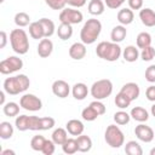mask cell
I'll use <instances>...</instances> for the list:
<instances>
[{"label": "cell", "instance_id": "7", "mask_svg": "<svg viewBox=\"0 0 155 155\" xmlns=\"http://www.w3.org/2000/svg\"><path fill=\"white\" fill-rule=\"evenodd\" d=\"M56 121L53 117H39V116H29V121H28V128L30 131H46V130H51L54 126Z\"/></svg>", "mask_w": 155, "mask_h": 155}, {"label": "cell", "instance_id": "44", "mask_svg": "<svg viewBox=\"0 0 155 155\" xmlns=\"http://www.w3.org/2000/svg\"><path fill=\"white\" fill-rule=\"evenodd\" d=\"M145 80L148 82H155V64H151L145 70Z\"/></svg>", "mask_w": 155, "mask_h": 155}, {"label": "cell", "instance_id": "36", "mask_svg": "<svg viewBox=\"0 0 155 155\" xmlns=\"http://www.w3.org/2000/svg\"><path fill=\"white\" fill-rule=\"evenodd\" d=\"M45 142H46V138L44 136H40V134H36L31 138L30 140V147L33 150L35 151H41L44 145H45Z\"/></svg>", "mask_w": 155, "mask_h": 155}, {"label": "cell", "instance_id": "42", "mask_svg": "<svg viewBox=\"0 0 155 155\" xmlns=\"http://www.w3.org/2000/svg\"><path fill=\"white\" fill-rule=\"evenodd\" d=\"M54 150H56V143L52 139H46L45 145H44L41 153L45 154V155H52L54 153Z\"/></svg>", "mask_w": 155, "mask_h": 155}, {"label": "cell", "instance_id": "53", "mask_svg": "<svg viewBox=\"0 0 155 155\" xmlns=\"http://www.w3.org/2000/svg\"><path fill=\"white\" fill-rule=\"evenodd\" d=\"M150 155H155V148H153V149L150 150Z\"/></svg>", "mask_w": 155, "mask_h": 155}, {"label": "cell", "instance_id": "12", "mask_svg": "<svg viewBox=\"0 0 155 155\" xmlns=\"http://www.w3.org/2000/svg\"><path fill=\"white\" fill-rule=\"evenodd\" d=\"M52 92L58 98H67L70 93V86L64 80H56L52 84Z\"/></svg>", "mask_w": 155, "mask_h": 155}, {"label": "cell", "instance_id": "43", "mask_svg": "<svg viewBox=\"0 0 155 155\" xmlns=\"http://www.w3.org/2000/svg\"><path fill=\"white\" fill-rule=\"evenodd\" d=\"M90 105L97 111V114L101 116V115H103L104 113H105V105L101 102V101H98V99H96V101H93V102H91L90 103Z\"/></svg>", "mask_w": 155, "mask_h": 155}, {"label": "cell", "instance_id": "14", "mask_svg": "<svg viewBox=\"0 0 155 155\" xmlns=\"http://www.w3.org/2000/svg\"><path fill=\"white\" fill-rule=\"evenodd\" d=\"M52 51H53V42L48 38L41 39L38 45V54L41 58H47L48 56H51Z\"/></svg>", "mask_w": 155, "mask_h": 155}, {"label": "cell", "instance_id": "4", "mask_svg": "<svg viewBox=\"0 0 155 155\" xmlns=\"http://www.w3.org/2000/svg\"><path fill=\"white\" fill-rule=\"evenodd\" d=\"M10 42L12 50L18 54H25L29 50L28 35L23 29H13L10 33Z\"/></svg>", "mask_w": 155, "mask_h": 155}, {"label": "cell", "instance_id": "15", "mask_svg": "<svg viewBox=\"0 0 155 155\" xmlns=\"http://www.w3.org/2000/svg\"><path fill=\"white\" fill-rule=\"evenodd\" d=\"M120 92H122L124 94H126V96L133 102V101H136V99L139 97L140 90H139V86H138L136 82H127V84H125V85L121 87Z\"/></svg>", "mask_w": 155, "mask_h": 155}, {"label": "cell", "instance_id": "18", "mask_svg": "<svg viewBox=\"0 0 155 155\" xmlns=\"http://www.w3.org/2000/svg\"><path fill=\"white\" fill-rule=\"evenodd\" d=\"M71 93H73V97L78 101H82L87 97L88 94V88H87V85L84 84V82H76L73 88H71Z\"/></svg>", "mask_w": 155, "mask_h": 155}, {"label": "cell", "instance_id": "33", "mask_svg": "<svg viewBox=\"0 0 155 155\" xmlns=\"http://www.w3.org/2000/svg\"><path fill=\"white\" fill-rule=\"evenodd\" d=\"M12 136H13V126L7 121L0 122V137L2 139H10Z\"/></svg>", "mask_w": 155, "mask_h": 155}, {"label": "cell", "instance_id": "47", "mask_svg": "<svg viewBox=\"0 0 155 155\" xmlns=\"http://www.w3.org/2000/svg\"><path fill=\"white\" fill-rule=\"evenodd\" d=\"M131 10H140L143 7V0H127Z\"/></svg>", "mask_w": 155, "mask_h": 155}, {"label": "cell", "instance_id": "30", "mask_svg": "<svg viewBox=\"0 0 155 155\" xmlns=\"http://www.w3.org/2000/svg\"><path fill=\"white\" fill-rule=\"evenodd\" d=\"M125 153L128 154V155H142L143 154V149H142V147L139 145L138 142L130 140L125 145Z\"/></svg>", "mask_w": 155, "mask_h": 155}, {"label": "cell", "instance_id": "28", "mask_svg": "<svg viewBox=\"0 0 155 155\" xmlns=\"http://www.w3.org/2000/svg\"><path fill=\"white\" fill-rule=\"evenodd\" d=\"M39 22H40L41 25H42L45 38H50V36H52V35L54 34V31H56V27H54V23H53L51 19L44 17V18L39 19Z\"/></svg>", "mask_w": 155, "mask_h": 155}, {"label": "cell", "instance_id": "45", "mask_svg": "<svg viewBox=\"0 0 155 155\" xmlns=\"http://www.w3.org/2000/svg\"><path fill=\"white\" fill-rule=\"evenodd\" d=\"M124 2H125V0H104V4L107 5V7L113 8V10L119 8Z\"/></svg>", "mask_w": 155, "mask_h": 155}, {"label": "cell", "instance_id": "2", "mask_svg": "<svg viewBox=\"0 0 155 155\" xmlns=\"http://www.w3.org/2000/svg\"><path fill=\"white\" fill-rule=\"evenodd\" d=\"M101 31H102V23L98 19H96V18L87 19L80 31L81 42H84L85 45L93 44L98 39Z\"/></svg>", "mask_w": 155, "mask_h": 155}, {"label": "cell", "instance_id": "48", "mask_svg": "<svg viewBox=\"0 0 155 155\" xmlns=\"http://www.w3.org/2000/svg\"><path fill=\"white\" fill-rule=\"evenodd\" d=\"M87 0H65L67 5L71 6V7H82L86 4Z\"/></svg>", "mask_w": 155, "mask_h": 155}, {"label": "cell", "instance_id": "32", "mask_svg": "<svg viewBox=\"0 0 155 155\" xmlns=\"http://www.w3.org/2000/svg\"><path fill=\"white\" fill-rule=\"evenodd\" d=\"M2 111L6 116H17L18 113H19V105L15 102H8V103H5L2 105Z\"/></svg>", "mask_w": 155, "mask_h": 155}, {"label": "cell", "instance_id": "31", "mask_svg": "<svg viewBox=\"0 0 155 155\" xmlns=\"http://www.w3.org/2000/svg\"><path fill=\"white\" fill-rule=\"evenodd\" d=\"M151 45V35L147 31H142L137 36V47L138 48H145Z\"/></svg>", "mask_w": 155, "mask_h": 155}, {"label": "cell", "instance_id": "1", "mask_svg": "<svg viewBox=\"0 0 155 155\" xmlns=\"http://www.w3.org/2000/svg\"><path fill=\"white\" fill-rule=\"evenodd\" d=\"M29 86H30V80L24 74L10 76L4 81V91L12 96H16L27 91Z\"/></svg>", "mask_w": 155, "mask_h": 155}, {"label": "cell", "instance_id": "37", "mask_svg": "<svg viewBox=\"0 0 155 155\" xmlns=\"http://www.w3.org/2000/svg\"><path fill=\"white\" fill-rule=\"evenodd\" d=\"M81 116H82V119H84L85 121H94L99 115L97 114V111H96L91 105H88V107H86L85 109H82Z\"/></svg>", "mask_w": 155, "mask_h": 155}, {"label": "cell", "instance_id": "50", "mask_svg": "<svg viewBox=\"0 0 155 155\" xmlns=\"http://www.w3.org/2000/svg\"><path fill=\"white\" fill-rule=\"evenodd\" d=\"M16 153L13 150H10V149H6V150H2L1 151V155H15Z\"/></svg>", "mask_w": 155, "mask_h": 155}, {"label": "cell", "instance_id": "10", "mask_svg": "<svg viewBox=\"0 0 155 155\" xmlns=\"http://www.w3.org/2000/svg\"><path fill=\"white\" fill-rule=\"evenodd\" d=\"M84 19V16L81 11L74 10V8H63L59 13V21L61 23H68V24H79Z\"/></svg>", "mask_w": 155, "mask_h": 155}, {"label": "cell", "instance_id": "23", "mask_svg": "<svg viewBox=\"0 0 155 155\" xmlns=\"http://www.w3.org/2000/svg\"><path fill=\"white\" fill-rule=\"evenodd\" d=\"M88 12L93 16H101L103 12H104V8H105V4L102 1V0H91L88 2Z\"/></svg>", "mask_w": 155, "mask_h": 155}, {"label": "cell", "instance_id": "9", "mask_svg": "<svg viewBox=\"0 0 155 155\" xmlns=\"http://www.w3.org/2000/svg\"><path fill=\"white\" fill-rule=\"evenodd\" d=\"M19 105L28 111H38L42 108V102L39 97L31 93H25L19 99Z\"/></svg>", "mask_w": 155, "mask_h": 155}, {"label": "cell", "instance_id": "19", "mask_svg": "<svg viewBox=\"0 0 155 155\" xmlns=\"http://www.w3.org/2000/svg\"><path fill=\"white\" fill-rule=\"evenodd\" d=\"M117 21L120 24L122 25H128L133 22L134 19V13L131 8H121L119 12H117Z\"/></svg>", "mask_w": 155, "mask_h": 155}, {"label": "cell", "instance_id": "25", "mask_svg": "<svg viewBox=\"0 0 155 155\" xmlns=\"http://www.w3.org/2000/svg\"><path fill=\"white\" fill-rule=\"evenodd\" d=\"M29 35L33 38V39H42L45 38V34H44V29H42V25L41 23L38 21V22H33L29 24Z\"/></svg>", "mask_w": 155, "mask_h": 155}, {"label": "cell", "instance_id": "54", "mask_svg": "<svg viewBox=\"0 0 155 155\" xmlns=\"http://www.w3.org/2000/svg\"><path fill=\"white\" fill-rule=\"evenodd\" d=\"M0 2H4V0H0Z\"/></svg>", "mask_w": 155, "mask_h": 155}, {"label": "cell", "instance_id": "52", "mask_svg": "<svg viewBox=\"0 0 155 155\" xmlns=\"http://www.w3.org/2000/svg\"><path fill=\"white\" fill-rule=\"evenodd\" d=\"M151 114H153V116H155V104L151 107Z\"/></svg>", "mask_w": 155, "mask_h": 155}, {"label": "cell", "instance_id": "39", "mask_svg": "<svg viewBox=\"0 0 155 155\" xmlns=\"http://www.w3.org/2000/svg\"><path fill=\"white\" fill-rule=\"evenodd\" d=\"M131 120V115L127 114L126 111L124 110H120V111H116L114 114V121L117 124V125H126L128 124Z\"/></svg>", "mask_w": 155, "mask_h": 155}, {"label": "cell", "instance_id": "16", "mask_svg": "<svg viewBox=\"0 0 155 155\" xmlns=\"http://www.w3.org/2000/svg\"><path fill=\"white\" fill-rule=\"evenodd\" d=\"M139 18L142 23L145 27H154L155 25V12L147 7V8H140L139 11Z\"/></svg>", "mask_w": 155, "mask_h": 155}, {"label": "cell", "instance_id": "20", "mask_svg": "<svg viewBox=\"0 0 155 155\" xmlns=\"http://www.w3.org/2000/svg\"><path fill=\"white\" fill-rule=\"evenodd\" d=\"M127 35V29L125 28V25L120 24V25H115L113 29H111V33H110V39L113 42H121L124 41V39L126 38Z\"/></svg>", "mask_w": 155, "mask_h": 155}, {"label": "cell", "instance_id": "6", "mask_svg": "<svg viewBox=\"0 0 155 155\" xmlns=\"http://www.w3.org/2000/svg\"><path fill=\"white\" fill-rule=\"evenodd\" d=\"M104 139L111 148H120L125 143L124 132L116 125H109L104 133Z\"/></svg>", "mask_w": 155, "mask_h": 155}, {"label": "cell", "instance_id": "51", "mask_svg": "<svg viewBox=\"0 0 155 155\" xmlns=\"http://www.w3.org/2000/svg\"><path fill=\"white\" fill-rule=\"evenodd\" d=\"M0 104L1 105L5 104V91H1L0 92Z\"/></svg>", "mask_w": 155, "mask_h": 155}, {"label": "cell", "instance_id": "40", "mask_svg": "<svg viewBox=\"0 0 155 155\" xmlns=\"http://www.w3.org/2000/svg\"><path fill=\"white\" fill-rule=\"evenodd\" d=\"M140 57L145 62H149V61L154 59V57H155V48L151 45L148 46V47H145V48H143L142 52H140Z\"/></svg>", "mask_w": 155, "mask_h": 155}, {"label": "cell", "instance_id": "38", "mask_svg": "<svg viewBox=\"0 0 155 155\" xmlns=\"http://www.w3.org/2000/svg\"><path fill=\"white\" fill-rule=\"evenodd\" d=\"M28 121H29V116L28 115H19L16 117L15 120V126L18 131H27L28 128Z\"/></svg>", "mask_w": 155, "mask_h": 155}, {"label": "cell", "instance_id": "35", "mask_svg": "<svg viewBox=\"0 0 155 155\" xmlns=\"http://www.w3.org/2000/svg\"><path fill=\"white\" fill-rule=\"evenodd\" d=\"M131 103H132V101H131L126 94H124L122 92H119V93L116 94V97H115V105H116L117 108H120V109H126V108H128Z\"/></svg>", "mask_w": 155, "mask_h": 155}, {"label": "cell", "instance_id": "17", "mask_svg": "<svg viewBox=\"0 0 155 155\" xmlns=\"http://www.w3.org/2000/svg\"><path fill=\"white\" fill-rule=\"evenodd\" d=\"M65 128H67L68 133H70L71 136H80V134H82V132L85 130V126L80 120L71 119L67 122Z\"/></svg>", "mask_w": 155, "mask_h": 155}, {"label": "cell", "instance_id": "29", "mask_svg": "<svg viewBox=\"0 0 155 155\" xmlns=\"http://www.w3.org/2000/svg\"><path fill=\"white\" fill-rule=\"evenodd\" d=\"M62 150L64 154H68V155H71V154H75L76 151H79L76 139L75 138H68L64 142V144L62 145Z\"/></svg>", "mask_w": 155, "mask_h": 155}, {"label": "cell", "instance_id": "41", "mask_svg": "<svg viewBox=\"0 0 155 155\" xmlns=\"http://www.w3.org/2000/svg\"><path fill=\"white\" fill-rule=\"evenodd\" d=\"M46 5L51 7L52 10H63L65 8V0H45Z\"/></svg>", "mask_w": 155, "mask_h": 155}, {"label": "cell", "instance_id": "5", "mask_svg": "<svg viewBox=\"0 0 155 155\" xmlns=\"http://www.w3.org/2000/svg\"><path fill=\"white\" fill-rule=\"evenodd\" d=\"M91 96L94 99L102 101L108 98L113 92V82L109 79H101L92 84L91 86Z\"/></svg>", "mask_w": 155, "mask_h": 155}, {"label": "cell", "instance_id": "21", "mask_svg": "<svg viewBox=\"0 0 155 155\" xmlns=\"http://www.w3.org/2000/svg\"><path fill=\"white\" fill-rule=\"evenodd\" d=\"M139 56H140V53H139L138 48H137L136 46H133V45L126 46L125 50L122 51V57H124V59H125L126 62H130V63L136 62Z\"/></svg>", "mask_w": 155, "mask_h": 155}, {"label": "cell", "instance_id": "22", "mask_svg": "<svg viewBox=\"0 0 155 155\" xmlns=\"http://www.w3.org/2000/svg\"><path fill=\"white\" fill-rule=\"evenodd\" d=\"M131 117L138 122H145L149 119V113L143 107H134L130 113Z\"/></svg>", "mask_w": 155, "mask_h": 155}, {"label": "cell", "instance_id": "11", "mask_svg": "<svg viewBox=\"0 0 155 155\" xmlns=\"http://www.w3.org/2000/svg\"><path fill=\"white\" fill-rule=\"evenodd\" d=\"M134 134L137 136V138L144 143H150L155 134H154V131L150 126H147L144 124H139L138 126H136L134 128Z\"/></svg>", "mask_w": 155, "mask_h": 155}, {"label": "cell", "instance_id": "27", "mask_svg": "<svg viewBox=\"0 0 155 155\" xmlns=\"http://www.w3.org/2000/svg\"><path fill=\"white\" fill-rule=\"evenodd\" d=\"M57 35L61 40H68L71 38L73 35V27L71 24H68V23H61V25L58 27L57 29Z\"/></svg>", "mask_w": 155, "mask_h": 155}, {"label": "cell", "instance_id": "3", "mask_svg": "<svg viewBox=\"0 0 155 155\" xmlns=\"http://www.w3.org/2000/svg\"><path fill=\"white\" fill-rule=\"evenodd\" d=\"M96 53L99 58L108 61V62H115L120 58L122 54L121 47L116 42H109V41H102L96 47Z\"/></svg>", "mask_w": 155, "mask_h": 155}, {"label": "cell", "instance_id": "8", "mask_svg": "<svg viewBox=\"0 0 155 155\" xmlns=\"http://www.w3.org/2000/svg\"><path fill=\"white\" fill-rule=\"evenodd\" d=\"M23 68V61L17 56H10L0 62V73L4 75L12 74Z\"/></svg>", "mask_w": 155, "mask_h": 155}, {"label": "cell", "instance_id": "26", "mask_svg": "<svg viewBox=\"0 0 155 155\" xmlns=\"http://www.w3.org/2000/svg\"><path fill=\"white\" fill-rule=\"evenodd\" d=\"M68 139V131L67 128H56L53 132H52V140L56 143V145H63L64 142Z\"/></svg>", "mask_w": 155, "mask_h": 155}, {"label": "cell", "instance_id": "34", "mask_svg": "<svg viewBox=\"0 0 155 155\" xmlns=\"http://www.w3.org/2000/svg\"><path fill=\"white\" fill-rule=\"evenodd\" d=\"M30 23V17L28 13L25 12H18L15 15V24L19 28H23V27H27L29 25Z\"/></svg>", "mask_w": 155, "mask_h": 155}, {"label": "cell", "instance_id": "49", "mask_svg": "<svg viewBox=\"0 0 155 155\" xmlns=\"http://www.w3.org/2000/svg\"><path fill=\"white\" fill-rule=\"evenodd\" d=\"M0 48H4L5 46H6V42H7V34H6V31H4V30H1V33H0Z\"/></svg>", "mask_w": 155, "mask_h": 155}, {"label": "cell", "instance_id": "24", "mask_svg": "<svg viewBox=\"0 0 155 155\" xmlns=\"http://www.w3.org/2000/svg\"><path fill=\"white\" fill-rule=\"evenodd\" d=\"M76 142H78L79 151H81V153H87V151H90L91 148H92V139H91L88 136H86V134H80V136H78Z\"/></svg>", "mask_w": 155, "mask_h": 155}, {"label": "cell", "instance_id": "46", "mask_svg": "<svg viewBox=\"0 0 155 155\" xmlns=\"http://www.w3.org/2000/svg\"><path fill=\"white\" fill-rule=\"evenodd\" d=\"M145 97L150 102H155V85H151L145 91Z\"/></svg>", "mask_w": 155, "mask_h": 155}, {"label": "cell", "instance_id": "13", "mask_svg": "<svg viewBox=\"0 0 155 155\" xmlns=\"http://www.w3.org/2000/svg\"><path fill=\"white\" fill-rule=\"evenodd\" d=\"M86 45L84 42H74L69 47V56L75 61L82 59L86 56Z\"/></svg>", "mask_w": 155, "mask_h": 155}]
</instances>
